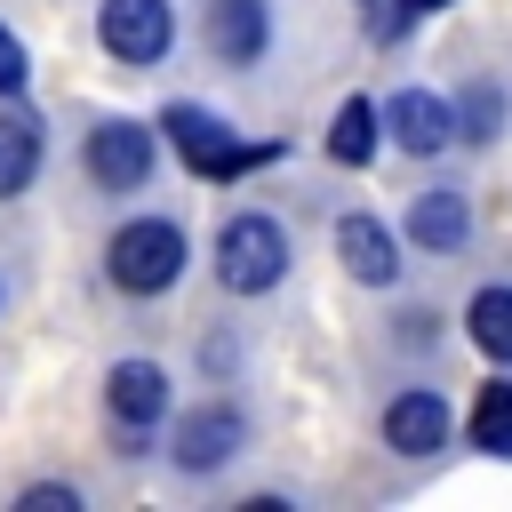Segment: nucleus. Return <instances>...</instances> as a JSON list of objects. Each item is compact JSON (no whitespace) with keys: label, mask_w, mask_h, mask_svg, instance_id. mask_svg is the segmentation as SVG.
Returning a JSON list of instances; mask_svg holds the SVG:
<instances>
[{"label":"nucleus","mask_w":512,"mask_h":512,"mask_svg":"<svg viewBox=\"0 0 512 512\" xmlns=\"http://www.w3.org/2000/svg\"><path fill=\"white\" fill-rule=\"evenodd\" d=\"M160 136L184 152V168L192 176H208V184H232V176H248V168H264L272 160V144H240L224 120H208L200 104H168L160 112Z\"/></svg>","instance_id":"1"},{"label":"nucleus","mask_w":512,"mask_h":512,"mask_svg":"<svg viewBox=\"0 0 512 512\" xmlns=\"http://www.w3.org/2000/svg\"><path fill=\"white\" fill-rule=\"evenodd\" d=\"M264 0H208V48L224 64H256L264 56Z\"/></svg>","instance_id":"10"},{"label":"nucleus","mask_w":512,"mask_h":512,"mask_svg":"<svg viewBox=\"0 0 512 512\" xmlns=\"http://www.w3.org/2000/svg\"><path fill=\"white\" fill-rule=\"evenodd\" d=\"M336 256H344V272H352V280H368V288H384V280L400 272L392 232H384L376 216H344V224H336Z\"/></svg>","instance_id":"11"},{"label":"nucleus","mask_w":512,"mask_h":512,"mask_svg":"<svg viewBox=\"0 0 512 512\" xmlns=\"http://www.w3.org/2000/svg\"><path fill=\"white\" fill-rule=\"evenodd\" d=\"M40 152H48L40 120H32V112H0V200H16V192L40 176Z\"/></svg>","instance_id":"13"},{"label":"nucleus","mask_w":512,"mask_h":512,"mask_svg":"<svg viewBox=\"0 0 512 512\" xmlns=\"http://www.w3.org/2000/svg\"><path fill=\"white\" fill-rule=\"evenodd\" d=\"M240 440H248V424H240L232 408H200V416L176 424V464H184V472H208V464L240 456Z\"/></svg>","instance_id":"8"},{"label":"nucleus","mask_w":512,"mask_h":512,"mask_svg":"<svg viewBox=\"0 0 512 512\" xmlns=\"http://www.w3.org/2000/svg\"><path fill=\"white\" fill-rule=\"evenodd\" d=\"M464 232H472V208H464V192H416V208H408V240L424 248V256H448V248H464Z\"/></svg>","instance_id":"9"},{"label":"nucleus","mask_w":512,"mask_h":512,"mask_svg":"<svg viewBox=\"0 0 512 512\" xmlns=\"http://www.w3.org/2000/svg\"><path fill=\"white\" fill-rule=\"evenodd\" d=\"M504 120V88H464V136H496Z\"/></svg>","instance_id":"17"},{"label":"nucleus","mask_w":512,"mask_h":512,"mask_svg":"<svg viewBox=\"0 0 512 512\" xmlns=\"http://www.w3.org/2000/svg\"><path fill=\"white\" fill-rule=\"evenodd\" d=\"M400 8H408V16H424V8H448V0H400Z\"/></svg>","instance_id":"19"},{"label":"nucleus","mask_w":512,"mask_h":512,"mask_svg":"<svg viewBox=\"0 0 512 512\" xmlns=\"http://www.w3.org/2000/svg\"><path fill=\"white\" fill-rule=\"evenodd\" d=\"M464 328H472V344L488 360H512V288H480L472 312H464Z\"/></svg>","instance_id":"14"},{"label":"nucleus","mask_w":512,"mask_h":512,"mask_svg":"<svg viewBox=\"0 0 512 512\" xmlns=\"http://www.w3.org/2000/svg\"><path fill=\"white\" fill-rule=\"evenodd\" d=\"M376 120H384V128H392V144H400V152H416V160H432V152L456 136V120H448V104H440L432 88H400Z\"/></svg>","instance_id":"7"},{"label":"nucleus","mask_w":512,"mask_h":512,"mask_svg":"<svg viewBox=\"0 0 512 512\" xmlns=\"http://www.w3.org/2000/svg\"><path fill=\"white\" fill-rule=\"evenodd\" d=\"M472 448L512 456V384H504V376L480 384V400H472Z\"/></svg>","instance_id":"15"},{"label":"nucleus","mask_w":512,"mask_h":512,"mask_svg":"<svg viewBox=\"0 0 512 512\" xmlns=\"http://www.w3.org/2000/svg\"><path fill=\"white\" fill-rule=\"evenodd\" d=\"M384 440H392L400 456H432V448L448 440V408H440L432 392H400V400L384 408Z\"/></svg>","instance_id":"12"},{"label":"nucleus","mask_w":512,"mask_h":512,"mask_svg":"<svg viewBox=\"0 0 512 512\" xmlns=\"http://www.w3.org/2000/svg\"><path fill=\"white\" fill-rule=\"evenodd\" d=\"M24 88V48H16V32L0 24V96H16Z\"/></svg>","instance_id":"18"},{"label":"nucleus","mask_w":512,"mask_h":512,"mask_svg":"<svg viewBox=\"0 0 512 512\" xmlns=\"http://www.w3.org/2000/svg\"><path fill=\"white\" fill-rule=\"evenodd\" d=\"M104 400H112V424H120V440L136 448V440L160 424V408H168V376H160L152 360H120V368H112V384H104Z\"/></svg>","instance_id":"6"},{"label":"nucleus","mask_w":512,"mask_h":512,"mask_svg":"<svg viewBox=\"0 0 512 512\" xmlns=\"http://www.w3.org/2000/svg\"><path fill=\"white\" fill-rule=\"evenodd\" d=\"M280 272H288V232L272 216H232L216 232V280L232 296H264V288H280Z\"/></svg>","instance_id":"3"},{"label":"nucleus","mask_w":512,"mask_h":512,"mask_svg":"<svg viewBox=\"0 0 512 512\" xmlns=\"http://www.w3.org/2000/svg\"><path fill=\"white\" fill-rule=\"evenodd\" d=\"M104 272H112V288H128V296H160V288H176V272H184V232H176L168 216H136V224L112 232Z\"/></svg>","instance_id":"2"},{"label":"nucleus","mask_w":512,"mask_h":512,"mask_svg":"<svg viewBox=\"0 0 512 512\" xmlns=\"http://www.w3.org/2000/svg\"><path fill=\"white\" fill-rule=\"evenodd\" d=\"M328 152H336L344 168H360V160L376 152V104H360V96H352V104L336 112V128H328Z\"/></svg>","instance_id":"16"},{"label":"nucleus","mask_w":512,"mask_h":512,"mask_svg":"<svg viewBox=\"0 0 512 512\" xmlns=\"http://www.w3.org/2000/svg\"><path fill=\"white\" fill-rule=\"evenodd\" d=\"M80 160H88L96 192H136V184L152 176V128H136V120H96Z\"/></svg>","instance_id":"4"},{"label":"nucleus","mask_w":512,"mask_h":512,"mask_svg":"<svg viewBox=\"0 0 512 512\" xmlns=\"http://www.w3.org/2000/svg\"><path fill=\"white\" fill-rule=\"evenodd\" d=\"M360 8H376V0H360Z\"/></svg>","instance_id":"20"},{"label":"nucleus","mask_w":512,"mask_h":512,"mask_svg":"<svg viewBox=\"0 0 512 512\" xmlns=\"http://www.w3.org/2000/svg\"><path fill=\"white\" fill-rule=\"evenodd\" d=\"M96 32L120 64H160L168 40H176V16H168V0H104Z\"/></svg>","instance_id":"5"}]
</instances>
